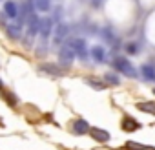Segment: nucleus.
Segmentation results:
<instances>
[{"mask_svg": "<svg viewBox=\"0 0 155 150\" xmlns=\"http://www.w3.org/2000/svg\"><path fill=\"white\" fill-rule=\"evenodd\" d=\"M90 57H91L93 62H97V64H104V62H106V48L101 46V44L91 46V48H90Z\"/></svg>", "mask_w": 155, "mask_h": 150, "instance_id": "12", "label": "nucleus"}, {"mask_svg": "<svg viewBox=\"0 0 155 150\" xmlns=\"http://www.w3.org/2000/svg\"><path fill=\"white\" fill-rule=\"evenodd\" d=\"M91 8L101 9V8H102V0H91Z\"/></svg>", "mask_w": 155, "mask_h": 150, "instance_id": "23", "label": "nucleus"}, {"mask_svg": "<svg viewBox=\"0 0 155 150\" xmlns=\"http://www.w3.org/2000/svg\"><path fill=\"white\" fill-rule=\"evenodd\" d=\"M140 49H142V46H140L139 42H126V44H124L126 55H137V53H140Z\"/></svg>", "mask_w": 155, "mask_h": 150, "instance_id": "22", "label": "nucleus"}, {"mask_svg": "<svg viewBox=\"0 0 155 150\" xmlns=\"http://www.w3.org/2000/svg\"><path fill=\"white\" fill-rule=\"evenodd\" d=\"M84 83H86L90 88L97 90V92H102V90H106V88H108V84H106L102 79H97V77H86V79H84Z\"/></svg>", "mask_w": 155, "mask_h": 150, "instance_id": "15", "label": "nucleus"}, {"mask_svg": "<svg viewBox=\"0 0 155 150\" xmlns=\"http://www.w3.org/2000/svg\"><path fill=\"white\" fill-rule=\"evenodd\" d=\"M140 75H142V79H146L150 83H155V62L140 64Z\"/></svg>", "mask_w": 155, "mask_h": 150, "instance_id": "14", "label": "nucleus"}, {"mask_svg": "<svg viewBox=\"0 0 155 150\" xmlns=\"http://www.w3.org/2000/svg\"><path fill=\"white\" fill-rule=\"evenodd\" d=\"M69 33H71V26L68 22H57V26L53 29V37H51V46L60 48L62 44H66Z\"/></svg>", "mask_w": 155, "mask_h": 150, "instance_id": "3", "label": "nucleus"}, {"mask_svg": "<svg viewBox=\"0 0 155 150\" xmlns=\"http://www.w3.org/2000/svg\"><path fill=\"white\" fill-rule=\"evenodd\" d=\"M102 81H104L108 86H119V84H120V77H119L117 71H108V73H104Z\"/></svg>", "mask_w": 155, "mask_h": 150, "instance_id": "18", "label": "nucleus"}, {"mask_svg": "<svg viewBox=\"0 0 155 150\" xmlns=\"http://www.w3.org/2000/svg\"><path fill=\"white\" fill-rule=\"evenodd\" d=\"M75 59H77V55H75V51L71 49V46L62 44V46L58 48V64H60L64 70H68V68L73 64Z\"/></svg>", "mask_w": 155, "mask_h": 150, "instance_id": "6", "label": "nucleus"}, {"mask_svg": "<svg viewBox=\"0 0 155 150\" xmlns=\"http://www.w3.org/2000/svg\"><path fill=\"white\" fill-rule=\"evenodd\" d=\"M66 44L71 46V49L75 51V55L79 57V59L88 60V57H90V48H88V42H86L82 37H73V39H69V40H66Z\"/></svg>", "mask_w": 155, "mask_h": 150, "instance_id": "4", "label": "nucleus"}, {"mask_svg": "<svg viewBox=\"0 0 155 150\" xmlns=\"http://www.w3.org/2000/svg\"><path fill=\"white\" fill-rule=\"evenodd\" d=\"M151 92H153V95H155V88H153V90H151Z\"/></svg>", "mask_w": 155, "mask_h": 150, "instance_id": "24", "label": "nucleus"}, {"mask_svg": "<svg viewBox=\"0 0 155 150\" xmlns=\"http://www.w3.org/2000/svg\"><path fill=\"white\" fill-rule=\"evenodd\" d=\"M37 70L42 75H48V77H64V73H66V70L58 62H40Z\"/></svg>", "mask_w": 155, "mask_h": 150, "instance_id": "5", "label": "nucleus"}, {"mask_svg": "<svg viewBox=\"0 0 155 150\" xmlns=\"http://www.w3.org/2000/svg\"><path fill=\"white\" fill-rule=\"evenodd\" d=\"M90 135L97 143H108L111 139V134L108 130H104V128H99V126H91L90 128Z\"/></svg>", "mask_w": 155, "mask_h": 150, "instance_id": "13", "label": "nucleus"}, {"mask_svg": "<svg viewBox=\"0 0 155 150\" xmlns=\"http://www.w3.org/2000/svg\"><path fill=\"white\" fill-rule=\"evenodd\" d=\"M0 95H2V99L11 106V108H15V106H18V97L13 94V92H9V90H0Z\"/></svg>", "mask_w": 155, "mask_h": 150, "instance_id": "17", "label": "nucleus"}, {"mask_svg": "<svg viewBox=\"0 0 155 150\" xmlns=\"http://www.w3.org/2000/svg\"><path fill=\"white\" fill-rule=\"evenodd\" d=\"M6 35H8V39H11V40H18V39H22V35H24V26L18 24L17 20H13L11 24L6 26Z\"/></svg>", "mask_w": 155, "mask_h": 150, "instance_id": "10", "label": "nucleus"}, {"mask_svg": "<svg viewBox=\"0 0 155 150\" xmlns=\"http://www.w3.org/2000/svg\"><path fill=\"white\" fill-rule=\"evenodd\" d=\"M124 148H126V150H155V146L142 145V143H137V141H126Z\"/></svg>", "mask_w": 155, "mask_h": 150, "instance_id": "21", "label": "nucleus"}, {"mask_svg": "<svg viewBox=\"0 0 155 150\" xmlns=\"http://www.w3.org/2000/svg\"><path fill=\"white\" fill-rule=\"evenodd\" d=\"M120 128H122L126 134H133V132L140 130V128H142V124H140L133 115H124V117H122V121H120Z\"/></svg>", "mask_w": 155, "mask_h": 150, "instance_id": "9", "label": "nucleus"}, {"mask_svg": "<svg viewBox=\"0 0 155 150\" xmlns=\"http://www.w3.org/2000/svg\"><path fill=\"white\" fill-rule=\"evenodd\" d=\"M102 37H104L106 42H110L113 48H120V46H119V39H117V35L113 33L111 28H104V29H102Z\"/></svg>", "mask_w": 155, "mask_h": 150, "instance_id": "19", "label": "nucleus"}, {"mask_svg": "<svg viewBox=\"0 0 155 150\" xmlns=\"http://www.w3.org/2000/svg\"><path fill=\"white\" fill-rule=\"evenodd\" d=\"M4 15L9 19V20H17L18 19V13H20V6L15 2V0H6L4 2Z\"/></svg>", "mask_w": 155, "mask_h": 150, "instance_id": "11", "label": "nucleus"}, {"mask_svg": "<svg viewBox=\"0 0 155 150\" xmlns=\"http://www.w3.org/2000/svg\"><path fill=\"white\" fill-rule=\"evenodd\" d=\"M90 128H91L90 123L82 117H77L71 121V134L73 135H86V134H90Z\"/></svg>", "mask_w": 155, "mask_h": 150, "instance_id": "8", "label": "nucleus"}, {"mask_svg": "<svg viewBox=\"0 0 155 150\" xmlns=\"http://www.w3.org/2000/svg\"><path fill=\"white\" fill-rule=\"evenodd\" d=\"M111 68L113 71L120 73V75H126V77H137V70L135 66L131 64V60H128L126 57H115L111 60Z\"/></svg>", "mask_w": 155, "mask_h": 150, "instance_id": "2", "label": "nucleus"}, {"mask_svg": "<svg viewBox=\"0 0 155 150\" xmlns=\"http://www.w3.org/2000/svg\"><path fill=\"white\" fill-rule=\"evenodd\" d=\"M37 13H48L51 9V0H33Z\"/></svg>", "mask_w": 155, "mask_h": 150, "instance_id": "20", "label": "nucleus"}, {"mask_svg": "<svg viewBox=\"0 0 155 150\" xmlns=\"http://www.w3.org/2000/svg\"><path fill=\"white\" fill-rule=\"evenodd\" d=\"M135 108H137L139 112H144V114L155 115V101H142V103H137Z\"/></svg>", "mask_w": 155, "mask_h": 150, "instance_id": "16", "label": "nucleus"}, {"mask_svg": "<svg viewBox=\"0 0 155 150\" xmlns=\"http://www.w3.org/2000/svg\"><path fill=\"white\" fill-rule=\"evenodd\" d=\"M40 22H42V19H40L37 13L29 15L28 22H26L24 39H22V42H24V46H26V48H31V46H33V42H35V39L38 37V33H40Z\"/></svg>", "mask_w": 155, "mask_h": 150, "instance_id": "1", "label": "nucleus"}, {"mask_svg": "<svg viewBox=\"0 0 155 150\" xmlns=\"http://www.w3.org/2000/svg\"><path fill=\"white\" fill-rule=\"evenodd\" d=\"M55 26H57V24H55L53 17H44V19H42V22H40V33H38V37H40L42 42H48V40L53 37Z\"/></svg>", "mask_w": 155, "mask_h": 150, "instance_id": "7", "label": "nucleus"}]
</instances>
